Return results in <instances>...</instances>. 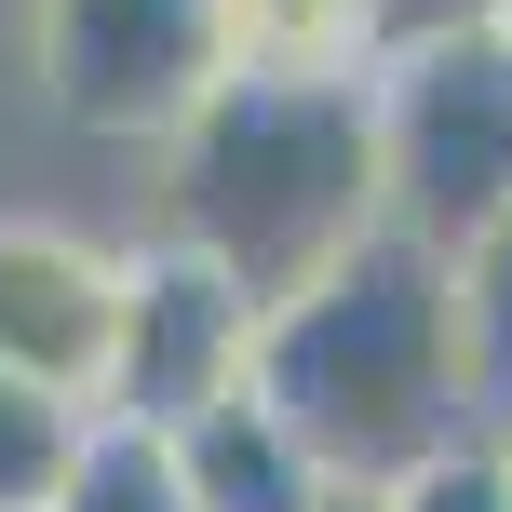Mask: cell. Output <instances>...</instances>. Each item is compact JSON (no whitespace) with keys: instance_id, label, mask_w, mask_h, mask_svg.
<instances>
[{"instance_id":"cell-1","label":"cell","mask_w":512,"mask_h":512,"mask_svg":"<svg viewBox=\"0 0 512 512\" xmlns=\"http://www.w3.org/2000/svg\"><path fill=\"white\" fill-rule=\"evenodd\" d=\"M256 405L324 459V486H405L418 459L472 445L459 418V283L432 243L378 230L351 243L310 297L256 324Z\"/></svg>"},{"instance_id":"cell-2","label":"cell","mask_w":512,"mask_h":512,"mask_svg":"<svg viewBox=\"0 0 512 512\" xmlns=\"http://www.w3.org/2000/svg\"><path fill=\"white\" fill-rule=\"evenodd\" d=\"M176 243L243 283L270 324L283 297L378 243V81H216L176 135Z\"/></svg>"},{"instance_id":"cell-3","label":"cell","mask_w":512,"mask_h":512,"mask_svg":"<svg viewBox=\"0 0 512 512\" xmlns=\"http://www.w3.org/2000/svg\"><path fill=\"white\" fill-rule=\"evenodd\" d=\"M378 216L405 243L459 256L486 216H512V41H418L378 68Z\"/></svg>"},{"instance_id":"cell-4","label":"cell","mask_w":512,"mask_h":512,"mask_svg":"<svg viewBox=\"0 0 512 512\" xmlns=\"http://www.w3.org/2000/svg\"><path fill=\"white\" fill-rule=\"evenodd\" d=\"M256 378V310H243V283L216 270V256H189V243H149V256H122V324H108V391H95V418L108 432H189L203 405H230V391Z\"/></svg>"},{"instance_id":"cell-5","label":"cell","mask_w":512,"mask_h":512,"mask_svg":"<svg viewBox=\"0 0 512 512\" xmlns=\"http://www.w3.org/2000/svg\"><path fill=\"white\" fill-rule=\"evenodd\" d=\"M41 95L81 135H176L216 95V0H41Z\"/></svg>"},{"instance_id":"cell-6","label":"cell","mask_w":512,"mask_h":512,"mask_svg":"<svg viewBox=\"0 0 512 512\" xmlns=\"http://www.w3.org/2000/svg\"><path fill=\"white\" fill-rule=\"evenodd\" d=\"M108 324H122V256H95L81 230H0V378L54 391L95 418L108 391Z\"/></svg>"},{"instance_id":"cell-7","label":"cell","mask_w":512,"mask_h":512,"mask_svg":"<svg viewBox=\"0 0 512 512\" xmlns=\"http://www.w3.org/2000/svg\"><path fill=\"white\" fill-rule=\"evenodd\" d=\"M162 472H176V512H324V459L256 405V378L230 405H203L189 432H162Z\"/></svg>"},{"instance_id":"cell-8","label":"cell","mask_w":512,"mask_h":512,"mask_svg":"<svg viewBox=\"0 0 512 512\" xmlns=\"http://www.w3.org/2000/svg\"><path fill=\"white\" fill-rule=\"evenodd\" d=\"M216 81H378L364 0H216Z\"/></svg>"},{"instance_id":"cell-9","label":"cell","mask_w":512,"mask_h":512,"mask_svg":"<svg viewBox=\"0 0 512 512\" xmlns=\"http://www.w3.org/2000/svg\"><path fill=\"white\" fill-rule=\"evenodd\" d=\"M445 283H459V418H472V445L512 459V216H486L445 256Z\"/></svg>"},{"instance_id":"cell-10","label":"cell","mask_w":512,"mask_h":512,"mask_svg":"<svg viewBox=\"0 0 512 512\" xmlns=\"http://www.w3.org/2000/svg\"><path fill=\"white\" fill-rule=\"evenodd\" d=\"M81 445H95V418H81V405L0 378V512H54V486L81 472Z\"/></svg>"},{"instance_id":"cell-11","label":"cell","mask_w":512,"mask_h":512,"mask_svg":"<svg viewBox=\"0 0 512 512\" xmlns=\"http://www.w3.org/2000/svg\"><path fill=\"white\" fill-rule=\"evenodd\" d=\"M54 512H176V472H162L149 432H108L95 418V445H81V472L54 486Z\"/></svg>"},{"instance_id":"cell-12","label":"cell","mask_w":512,"mask_h":512,"mask_svg":"<svg viewBox=\"0 0 512 512\" xmlns=\"http://www.w3.org/2000/svg\"><path fill=\"white\" fill-rule=\"evenodd\" d=\"M378 512H512V459L499 445H445V459H418L405 486H378Z\"/></svg>"},{"instance_id":"cell-13","label":"cell","mask_w":512,"mask_h":512,"mask_svg":"<svg viewBox=\"0 0 512 512\" xmlns=\"http://www.w3.org/2000/svg\"><path fill=\"white\" fill-rule=\"evenodd\" d=\"M324 512H378V499H364V486H337V499H324Z\"/></svg>"}]
</instances>
